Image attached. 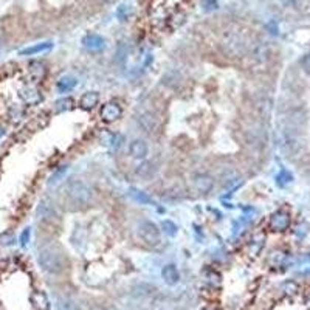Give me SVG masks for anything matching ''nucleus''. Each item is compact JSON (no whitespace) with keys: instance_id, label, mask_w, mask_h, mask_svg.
I'll return each instance as SVG.
<instances>
[{"instance_id":"1","label":"nucleus","mask_w":310,"mask_h":310,"mask_svg":"<svg viewBox=\"0 0 310 310\" xmlns=\"http://www.w3.org/2000/svg\"><path fill=\"white\" fill-rule=\"evenodd\" d=\"M37 262H39V267L50 275H59L65 267L64 256L61 250H58L56 247L42 248L37 254Z\"/></svg>"},{"instance_id":"2","label":"nucleus","mask_w":310,"mask_h":310,"mask_svg":"<svg viewBox=\"0 0 310 310\" xmlns=\"http://www.w3.org/2000/svg\"><path fill=\"white\" fill-rule=\"evenodd\" d=\"M67 197L70 200L71 205H74L76 208H86V206L90 205L92 199H93V192H92V188L83 182V180H70L67 188Z\"/></svg>"},{"instance_id":"3","label":"nucleus","mask_w":310,"mask_h":310,"mask_svg":"<svg viewBox=\"0 0 310 310\" xmlns=\"http://www.w3.org/2000/svg\"><path fill=\"white\" fill-rule=\"evenodd\" d=\"M138 232L141 239L147 244V245H159L160 241H162V235H160V229L159 226L155 225L153 222H149V220H143L140 225H138Z\"/></svg>"},{"instance_id":"4","label":"nucleus","mask_w":310,"mask_h":310,"mask_svg":"<svg viewBox=\"0 0 310 310\" xmlns=\"http://www.w3.org/2000/svg\"><path fill=\"white\" fill-rule=\"evenodd\" d=\"M36 213H37L39 219L44 220V222H53V220L58 219V211L55 208V205L51 203L50 200H47V199L39 202Z\"/></svg>"},{"instance_id":"5","label":"nucleus","mask_w":310,"mask_h":310,"mask_svg":"<svg viewBox=\"0 0 310 310\" xmlns=\"http://www.w3.org/2000/svg\"><path fill=\"white\" fill-rule=\"evenodd\" d=\"M270 228L272 231H286L290 226V214L284 210H278L270 217Z\"/></svg>"},{"instance_id":"6","label":"nucleus","mask_w":310,"mask_h":310,"mask_svg":"<svg viewBox=\"0 0 310 310\" xmlns=\"http://www.w3.org/2000/svg\"><path fill=\"white\" fill-rule=\"evenodd\" d=\"M121 115H123L121 106L118 104V102H113V101L106 102V104L102 106V109H101V118L104 120L106 123H113L118 118H121Z\"/></svg>"},{"instance_id":"7","label":"nucleus","mask_w":310,"mask_h":310,"mask_svg":"<svg viewBox=\"0 0 310 310\" xmlns=\"http://www.w3.org/2000/svg\"><path fill=\"white\" fill-rule=\"evenodd\" d=\"M138 124H140V127L143 129L144 132H155L159 129V120H157V117H155L153 113H150V112H144V113H141L140 117H138Z\"/></svg>"},{"instance_id":"8","label":"nucleus","mask_w":310,"mask_h":310,"mask_svg":"<svg viewBox=\"0 0 310 310\" xmlns=\"http://www.w3.org/2000/svg\"><path fill=\"white\" fill-rule=\"evenodd\" d=\"M213 186H214V178L211 175H208V174H199V175H196V178H194V188L199 192L206 194V192H210L213 189Z\"/></svg>"},{"instance_id":"9","label":"nucleus","mask_w":310,"mask_h":310,"mask_svg":"<svg viewBox=\"0 0 310 310\" xmlns=\"http://www.w3.org/2000/svg\"><path fill=\"white\" fill-rule=\"evenodd\" d=\"M129 152H131V155L134 159L137 160H144L147 157L149 153V147L146 144V141L143 140H134L131 143V146H129Z\"/></svg>"},{"instance_id":"10","label":"nucleus","mask_w":310,"mask_h":310,"mask_svg":"<svg viewBox=\"0 0 310 310\" xmlns=\"http://www.w3.org/2000/svg\"><path fill=\"white\" fill-rule=\"evenodd\" d=\"M50 48H53V42H41V44H34L30 47H25L19 51L20 56H33V55H39L44 53V51H48Z\"/></svg>"},{"instance_id":"11","label":"nucleus","mask_w":310,"mask_h":310,"mask_svg":"<svg viewBox=\"0 0 310 310\" xmlns=\"http://www.w3.org/2000/svg\"><path fill=\"white\" fill-rule=\"evenodd\" d=\"M162 278H163V281L168 284V286H175V284H178V281H180V273H178L175 265L169 264V265L163 267Z\"/></svg>"},{"instance_id":"12","label":"nucleus","mask_w":310,"mask_h":310,"mask_svg":"<svg viewBox=\"0 0 310 310\" xmlns=\"http://www.w3.org/2000/svg\"><path fill=\"white\" fill-rule=\"evenodd\" d=\"M83 44L87 50L90 51H99L104 48V39L98 34H87L84 39H83Z\"/></svg>"},{"instance_id":"13","label":"nucleus","mask_w":310,"mask_h":310,"mask_svg":"<svg viewBox=\"0 0 310 310\" xmlns=\"http://www.w3.org/2000/svg\"><path fill=\"white\" fill-rule=\"evenodd\" d=\"M98 101H99V95L96 92H87L81 96V101H80V104L83 109H93L96 104H98Z\"/></svg>"},{"instance_id":"14","label":"nucleus","mask_w":310,"mask_h":310,"mask_svg":"<svg viewBox=\"0 0 310 310\" xmlns=\"http://www.w3.org/2000/svg\"><path fill=\"white\" fill-rule=\"evenodd\" d=\"M74 86H76V80H74V78H71V76H62L61 80L58 81V84H56V89H58L61 93H67V92L73 90Z\"/></svg>"},{"instance_id":"15","label":"nucleus","mask_w":310,"mask_h":310,"mask_svg":"<svg viewBox=\"0 0 310 310\" xmlns=\"http://www.w3.org/2000/svg\"><path fill=\"white\" fill-rule=\"evenodd\" d=\"M153 172H155V166L150 162H143L135 169V174L141 178H150L153 175Z\"/></svg>"},{"instance_id":"16","label":"nucleus","mask_w":310,"mask_h":310,"mask_svg":"<svg viewBox=\"0 0 310 310\" xmlns=\"http://www.w3.org/2000/svg\"><path fill=\"white\" fill-rule=\"evenodd\" d=\"M129 196H131L135 202L141 203V205H153V200L143 191H138L135 188H132L131 191H129Z\"/></svg>"},{"instance_id":"17","label":"nucleus","mask_w":310,"mask_h":310,"mask_svg":"<svg viewBox=\"0 0 310 310\" xmlns=\"http://www.w3.org/2000/svg\"><path fill=\"white\" fill-rule=\"evenodd\" d=\"M45 71H47V68H45V65H44L42 62L34 61V62L30 64V74L34 78L36 81L42 80V78L45 76Z\"/></svg>"},{"instance_id":"18","label":"nucleus","mask_w":310,"mask_h":310,"mask_svg":"<svg viewBox=\"0 0 310 310\" xmlns=\"http://www.w3.org/2000/svg\"><path fill=\"white\" fill-rule=\"evenodd\" d=\"M31 299H33V304H34V307L37 310H47L48 308V298H47V295L44 292L33 293Z\"/></svg>"},{"instance_id":"19","label":"nucleus","mask_w":310,"mask_h":310,"mask_svg":"<svg viewBox=\"0 0 310 310\" xmlns=\"http://www.w3.org/2000/svg\"><path fill=\"white\" fill-rule=\"evenodd\" d=\"M205 278H206V281H208L210 284H213V286H219V284H220V276L214 270L205 272Z\"/></svg>"},{"instance_id":"20","label":"nucleus","mask_w":310,"mask_h":310,"mask_svg":"<svg viewBox=\"0 0 310 310\" xmlns=\"http://www.w3.org/2000/svg\"><path fill=\"white\" fill-rule=\"evenodd\" d=\"M71 104H73V101L70 98H65V99H61L56 102V109L61 112V110H68L71 109Z\"/></svg>"},{"instance_id":"21","label":"nucleus","mask_w":310,"mask_h":310,"mask_svg":"<svg viewBox=\"0 0 310 310\" xmlns=\"http://www.w3.org/2000/svg\"><path fill=\"white\" fill-rule=\"evenodd\" d=\"M126 58H127V48L121 44V45L118 47V51H117V61H118L120 64H123V62L126 61Z\"/></svg>"},{"instance_id":"22","label":"nucleus","mask_w":310,"mask_h":310,"mask_svg":"<svg viewBox=\"0 0 310 310\" xmlns=\"http://www.w3.org/2000/svg\"><path fill=\"white\" fill-rule=\"evenodd\" d=\"M299 64H301V67H302V70L307 73V74H310V53H307V55H304L302 58H301V61H299Z\"/></svg>"},{"instance_id":"23","label":"nucleus","mask_w":310,"mask_h":310,"mask_svg":"<svg viewBox=\"0 0 310 310\" xmlns=\"http://www.w3.org/2000/svg\"><path fill=\"white\" fill-rule=\"evenodd\" d=\"M163 228H165V231L168 232L169 236H174L175 232H177V226H175L171 220H165V222H163Z\"/></svg>"},{"instance_id":"24","label":"nucleus","mask_w":310,"mask_h":310,"mask_svg":"<svg viewBox=\"0 0 310 310\" xmlns=\"http://www.w3.org/2000/svg\"><path fill=\"white\" fill-rule=\"evenodd\" d=\"M284 259H286V254L284 253H273L272 254V261H275V265H281L284 262Z\"/></svg>"},{"instance_id":"25","label":"nucleus","mask_w":310,"mask_h":310,"mask_svg":"<svg viewBox=\"0 0 310 310\" xmlns=\"http://www.w3.org/2000/svg\"><path fill=\"white\" fill-rule=\"evenodd\" d=\"M0 241H4L2 242L4 245H8V244L13 242V235H11V232H4V235H0Z\"/></svg>"},{"instance_id":"26","label":"nucleus","mask_w":310,"mask_h":310,"mask_svg":"<svg viewBox=\"0 0 310 310\" xmlns=\"http://www.w3.org/2000/svg\"><path fill=\"white\" fill-rule=\"evenodd\" d=\"M30 241V228H27L23 232H22V236H20V244L22 245H27V242Z\"/></svg>"},{"instance_id":"27","label":"nucleus","mask_w":310,"mask_h":310,"mask_svg":"<svg viewBox=\"0 0 310 310\" xmlns=\"http://www.w3.org/2000/svg\"><path fill=\"white\" fill-rule=\"evenodd\" d=\"M302 275H304V276H308V278H310V268L304 270V272H302Z\"/></svg>"},{"instance_id":"28","label":"nucleus","mask_w":310,"mask_h":310,"mask_svg":"<svg viewBox=\"0 0 310 310\" xmlns=\"http://www.w3.org/2000/svg\"><path fill=\"white\" fill-rule=\"evenodd\" d=\"M101 2H109V0H101Z\"/></svg>"}]
</instances>
